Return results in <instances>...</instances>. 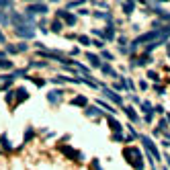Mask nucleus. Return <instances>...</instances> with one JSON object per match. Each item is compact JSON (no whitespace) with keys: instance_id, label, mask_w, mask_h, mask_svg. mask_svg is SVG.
<instances>
[{"instance_id":"nucleus-1","label":"nucleus","mask_w":170,"mask_h":170,"mask_svg":"<svg viewBox=\"0 0 170 170\" xmlns=\"http://www.w3.org/2000/svg\"><path fill=\"white\" fill-rule=\"evenodd\" d=\"M123 158H125V162H129V166L133 170H143V158H141V152L137 148H125Z\"/></svg>"},{"instance_id":"nucleus-2","label":"nucleus","mask_w":170,"mask_h":170,"mask_svg":"<svg viewBox=\"0 0 170 170\" xmlns=\"http://www.w3.org/2000/svg\"><path fill=\"white\" fill-rule=\"evenodd\" d=\"M156 39H160V29H158V31H150V33H145V35H139V37L131 43V49H135L137 45H141V43H145V41H156Z\"/></svg>"},{"instance_id":"nucleus-3","label":"nucleus","mask_w":170,"mask_h":170,"mask_svg":"<svg viewBox=\"0 0 170 170\" xmlns=\"http://www.w3.org/2000/svg\"><path fill=\"white\" fill-rule=\"evenodd\" d=\"M141 143L145 145V150H148V152H150L154 158H158V160L162 158V156H160V150H158V145H156V143H154V141H152L148 135H141Z\"/></svg>"},{"instance_id":"nucleus-4","label":"nucleus","mask_w":170,"mask_h":170,"mask_svg":"<svg viewBox=\"0 0 170 170\" xmlns=\"http://www.w3.org/2000/svg\"><path fill=\"white\" fill-rule=\"evenodd\" d=\"M47 12V4L43 2H33L27 6V14H45Z\"/></svg>"},{"instance_id":"nucleus-5","label":"nucleus","mask_w":170,"mask_h":170,"mask_svg":"<svg viewBox=\"0 0 170 170\" xmlns=\"http://www.w3.org/2000/svg\"><path fill=\"white\" fill-rule=\"evenodd\" d=\"M60 152L66 154L70 160H80V158H82V154H80L78 150H74V148H70V145H60Z\"/></svg>"},{"instance_id":"nucleus-6","label":"nucleus","mask_w":170,"mask_h":170,"mask_svg":"<svg viewBox=\"0 0 170 170\" xmlns=\"http://www.w3.org/2000/svg\"><path fill=\"white\" fill-rule=\"evenodd\" d=\"M14 33H16V35H21V37H27V39H33V35H35V31H33L29 25H21V27H14Z\"/></svg>"},{"instance_id":"nucleus-7","label":"nucleus","mask_w":170,"mask_h":170,"mask_svg":"<svg viewBox=\"0 0 170 170\" xmlns=\"http://www.w3.org/2000/svg\"><path fill=\"white\" fill-rule=\"evenodd\" d=\"M60 19H64L68 25H76V16L70 14L68 10H58V21H60Z\"/></svg>"},{"instance_id":"nucleus-8","label":"nucleus","mask_w":170,"mask_h":170,"mask_svg":"<svg viewBox=\"0 0 170 170\" xmlns=\"http://www.w3.org/2000/svg\"><path fill=\"white\" fill-rule=\"evenodd\" d=\"M103 92H105V96H107V99H111L113 103H117V105H121V103H123V99H121L119 94H115L113 90H109V88H103Z\"/></svg>"},{"instance_id":"nucleus-9","label":"nucleus","mask_w":170,"mask_h":170,"mask_svg":"<svg viewBox=\"0 0 170 170\" xmlns=\"http://www.w3.org/2000/svg\"><path fill=\"white\" fill-rule=\"evenodd\" d=\"M107 123H109V127H111L115 133H119L121 129H123V127H121V123H119L117 119H113V117H107Z\"/></svg>"},{"instance_id":"nucleus-10","label":"nucleus","mask_w":170,"mask_h":170,"mask_svg":"<svg viewBox=\"0 0 170 170\" xmlns=\"http://www.w3.org/2000/svg\"><path fill=\"white\" fill-rule=\"evenodd\" d=\"M86 60L90 62L92 68H101V66H103V64H101V58H99V56H94V53H86Z\"/></svg>"},{"instance_id":"nucleus-11","label":"nucleus","mask_w":170,"mask_h":170,"mask_svg":"<svg viewBox=\"0 0 170 170\" xmlns=\"http://www.w3.org/2000/svg\"><path fill=\"white\" fill-rule=\"evenodd\" d=\"M47 101L49 103H60L62 101V90H51L49 94H47Z\"/></svg>"},{"instance_id":"nucleus-12","label":"nucleus","mask_w":170,"mask_h":170,"mask_svg":"<svg viewBox=\"0 0 170 170\" xmlns=\"http://www.w3.org/2000/svg\"><path fill=\"white\" fill-rule=\"evenodd\" d=\"M141 107H143L141 111L145 113V121H152V105H150L148 101H143V103H141Z\"/></svg>"},{"instance_id":"nucleus-13","label":"nucleus","mask_w":170,"mask_h":170,"mask_svg":"<svg viewBox=\"0 0 170 170\" xmlns=\"http://www.w3.org/2000/svg\"><path fill=\"white\" fill-rule=\"evenodd\" d=\"M14 92H16V105L23 103L25 99H29V92H27L25 88H19V90H14Z\"/></svg>"},{"instance_id":"nucleus-14","label":"nucleus","mask_w":170,"mask_h":170,"mask_svg":"<svg viewBox=\"0 0 170 170\" xmlns=\"http://www.w3.org/2000/svg\"><path fill=\"white\" fill-rule=\"evenodd\" d=\"M101 70L105 72V74H109L111 78H119V74H117V72H115V70H113L109 64H103V66H101Z\"/></svg>"},{"instance_id":"nucleus-15","label":"nucleus","mask_w":170,"mask_h":170,"mask_svg":"<svg viewBox=\"0 0 170 170\" xmlns=\"http://www.w3.org/2000/svg\"><path fill=\"white\" fill-rule=\"evenodd\" d=\"M86 96H76V99L74 101H72V105H74V107H86Z\"/></svg>"},{"instance_id":"nucleus-16","label":"nucleus","mask_w":170,"mask_h":170,"mask_svg":"<svg viewBox=\"0 0 170 170\" xmlns=\"http://www.w3.org/2000/svg\"><path fill=\"white\" fill-rule=\"evenodd\" d=\"M121 6H123V12H125V14H131L133 8H135V2H123Z\"/></svg>"},{"instance_id":"nucleus-17","label":"nucleus","mask_w":170,"mask_h":170,"mask_svg":"<svg viewBox=\"0 0 170 170\" xmlns=\"http://www.w3.org/2000/svg\"><path fill=\"white\" fill-rule=\"evenodd\" d=\"M123 111H125V115H127V117H129L131 121H137V119H139V117H137V113H135V111H133L131 107H125Z\"/></svg>"},{"instance_id":"nucleus-18","label":"nucleus","mask_w":170,"mask_h":170,"mask_svg":"<svg viewBox=\"0 0 170 170\" xmlns=\"http://www.w3.org/2000/svg\"><path fill=\"white\" fill-rule=\"evenodd\" d=\"M105 37L111 41V39H115V29H113V25H109L107 29H105Z\"/></svg>"},{"instance_id":"nucleus-19","label":"nucleus","mask_w":170,"mask_h":170,"mask_svg":"<svg viewBox=\"0 0 170 170\" xmlns=\"http://www.w3.org/2000/svg\"><path fill=\"white\" fill-rule=\"evenodd\" d=\"M86 115H88V117H99L101 111L96 109V107H88V109H86Z\"/></svg>"},{"instance_id":"nucleus-20","label":"nucleus","mask_w":170,"mask_h":170,"mask_svg":"<svg viewBox=\"0 0 170 170\" xmlns=\"http://www.w3.org/2000/svg\"><path fill=\"white\" fill-rule=\"evenodd\" d=\"M62 27H64V25H62V21H53V23H51V31H53V33H60Z\"/></svg>"},{"instance_id":"nucleus-21","label":"nucleus","mask_w":170,"mask_h":170,"mask_svg":"<svg viewBox=\"0 0 170 170\" xmlns=\"http://www.w3.org/2000/svg\"><path fill=\"white\" fill-rule=\"evenodd\" d=\"M150 62H152V58H150V56H143V58H139V62H137V64H139V66H145V64H150Z\"/></svg>"},{"instance_id":"nucleus-22","label":"nucleus","mask_w":170,"mask_h":170,"mask_svg":"<svg viewBox=\"0 0 170 170\" xmlns=\"http://www.w3.org/2000/svg\"><path fill=\"white\" fill-rule=\"evenodd\" d=\"M166 127H168V121H166V119H162V121H160V127H158L156 131H158V133H160V131H166Z\"/></svg>"},{"instance_id":"nucleus-23","label":"nucleus","mask_w":170,"mask_h":170,"mask_svg":"<svg viewBox=\"0 0 170 170\" xmlns=\"http://www.w3.org/2000/svg\"><path fill=\"white\" fill-rule=\"evenodd\" d=\"M78 41H80L82 45H90V43H92V41H90V39H88L86 35H80V37H78Z\"/></svg>"},{"instance_id":"nucleus-24","label":"nucleus","mask_w":170,"mask_h":170,"mask_svg":"<svg viewBox=\"0 0 170 170\" xmlns=\"http://www.w3.org/2000/svg\"><path fill=\"white\" fill-rule=\"evenodd\" d=\"M0 68L8 70V68H12V62H8V60H2V62H0Z\"/></svg>"},{"instance_id":"nucleus-25","label":"nucleus","mask_w":170,"mask_h":170,"mask_svg":"<svg viewBox=\"0 0 170 170\" xmlns=\"http://www.w3.org/2000/svg\"><path fill=\"white\" fill-rule=\"evenodd\" d=\"M90 168H92V170H101V164H99V160H96V158H92V164H90Z\"/></svg>"},{"instance_id":"nucleus-26","label":"nucleus","mask_w":170,"mask_h":170,"mask_svg":"<svg viewBox=\"0 0 170 170\" xmlns=\"http://www.w3.org/2000/svg\"><path fill=\"white\" fill-rule=\"evenodd\" d=\"M0 23H2V25H8V16H6L2 10H0Z\"/></svg>"},{"instance_id":"nucleus-27","label":"nucleus","mask_w":170,"mask_h":170,"mask_svg":"<svg viewBox=\"0 0 170 170\" xmlns=\"http://www.w3.org/2000/svg\"><path fill=\"white\" fill-rule=\"evenodd\" d=\"M0 8H12V2H6V0H0Z\"/></svg>"},{"instance_id":"nucleus-28","label":"nucleus","mask_w":170,"mask_h":170,"mask_svg":"<svg viewBox=\"0 0 170 170\" xmlns=\"http://www.w3.org/2000/svg\"><path fill=\"white\" fill-rule=\"evenodd\" d=\"M0 141H2V145H4V150H10V143H8V139L2 135V137H0Z\"/></svg>"},{"instance_id":"nucleus-29","label":"nucleus","mask_w":170,"mask_h":170,"mask_svg":"<svg viewBox=\"0 0 170 170\" xmlns=\"http://www.w3.org/2000/svg\"><path fill=\"white\" fill-rule=\"evenodd\" d=\"M99 105H101V107H105V109H109L111 113H115V111H117V109H113L111 105H107V103H103V101H99Z\"/></svg>"},{"instance_id":"nucleus-30","label":"nucleus","mask_w":170,"mask_h":170,"mask_svg":"<svg viewBox=\"0 0 170 170\" xmlns=\"http://www.w3.org/2000/svg\"><path fill=\"white\" fill-rule=\"evenodd\" d=\"M148 78H150V80H158V74H156L154 70H150V72H148Z\"/></svg>"},{"instance_id":"nucleus-31","label":"nucleus","mask_w":170,"mask_h":170,"mask_svg":"<svg viewBox=\"0 0 170 170\" xmlns=\"http://www.w3.org/2000/svg\"><path fill=\"white\" fill-rule=\"evenodd\" d=\"M82 2H80V0H76V2H68V8H76V6H80Z\"/></svg>"},{"instance_id":"nucleus-32","label":"nucleus","mask_w":170,"mask_h":170,"mask_svg":"<svg viewBox=\"0 0 170 170\" xmlns=\"http://www.w3.org/2000/svg\"><path fill=\"white\" fill-rule=\"evenodd\" d=\"M16 51H27V43H21V45H16Z\"/></svg>"},{"instance_id":"nucleus-33","label":"nucleus","mask_w":170,"mask_h":170,"mask_svg":"<svg viewBox=\"0 0 170 170\" xmlns=\"http://www.w3.org/2000/svg\"><path fill=\"white\" fill-rule=\"evenodd\" d=\"M103 58H105V60H109V62H111V60H113V53H109V51H103Z\"/></svg>"},{"instance_id":"nucleus-34","label":"nucleus","mask_w":170,"mask_h":170,"mask_svg":"<svg viewBox=\"0 0 170 170\" xmlns=\"http://www.w3.org/2000/svg\"><path fill=\"white\" fill-rule=\"evenodd\" d=\"M6 51H8V53H16V47H14V45H8Z\"/></svg>"},{"instance_id":"nucleus-35","label":"nucleus","mask_w":170,"mask_h":170,"mask_svg":"<svg viewBox=\"0 0 170 170\" xmlns=\"http://www.w3.org/2000/svg\"><path fill=\"white\" fill-rule=\"evenodd\" d=\"M12 99H14V94H12V92H8V94H6V103H12Z\"/></svg>"},{"instance_id":"nucleus-36","label":"nucleus","mask_w":170,"mask_h":170,"mask_svg":"<svg viewBox=\"0 0 170 170\" xmlns=\"http://www.w3.org/2000/svg\"><path fill=\"white\" fill-rule=\"evenodd\" d=\"M121 139H123V137H121V133H115V135H113V141H121Z\"/></svg>"},{"instance_id":"nucleus-37","label":"nucleus","mask_w":170,"mask_h":170,"mask_svg":"<svg viewBox=\"0 0 170 170\" xmlns=\"http://www.w3.org/2000/svg\"><path fill=\"white\" fill-rule=\"evenodd\" d=\"M156 92H158V94H164V88H162V86H158V84H156Z\"/></svg>"},{"instance_id":"nucleus-38","label":"nucleus","mask_w":170,"mask_h":170,"mask_svg":"<svg viewBox=\"0 0 170 170\" xmlns=\"http://www.w3.org/2000/svg\"><path fill=\"white\" fill-rule=\"evenodd\" d=\"M154 111H156V113H164V107H160V105H158V107H154Z\"/></svg>"},{"instance_id":"nucleus-39","label":"nucleus","mask_w":170,"mask_h":170,"mask_svg":"<svg viewBox=\"0 0 170 170\" xmlns=\"http://www.w3.org/2000/svg\"><path fill=\"white\" fill-rule=\"evenodd\" d=\"M4 41V35H2V31H0V43H2Z\"/></svg>"},{"instance_id":"nucleus-40","label":"nucleus","mask_w":170,"mask_h":170,"mask_svg":"<svg viewBox=\"0 0 170 170\" xmlns=\"http://www.w3.org/2000/svg\"><path fill=\"white\" fill-rule=\"evenodd\" d=\"M4 60V51H0V62H2Z\"/></svg>"},{"instance_id":"nucleus-41","label":"nucleus","mask_w":170,"mask_h":170,"mask_svg":"<svg viewBox=\"0 0 170 170\" xmlns=\"http://www.w3.org/2000/svg\"><path fill=\"white\" fill-rule=\"evenodd\" d=\"M0 90H4V86H2V84H0Z\"/></svg>"},{"instance_id":"nucleus-42","label":"nucleus","mask_w":170,"mask_h":170,"mask_svg":"<svg viewBox=\"0 0 170 170\" xmlns=\"http://www.w3.org/2000/svg\"><path fill=\"white\" fill-rule=\"evenodd\" d=\"M168 56H170V45H168Z\"/></svg>"},{"instance_id":"nucleus-43","label":"nucleus","mask_w":170,"mask_h":170,"mask_svg":"<svg viewBox=\"0 0 170 170\" xmlns=\"http://www.w3.org/2000/svg\"><path fill=\"white\" fill-rule=\"evenodd\" d=\"M168 121H170V115H168Z\"/></svg>"}]
</instances>
